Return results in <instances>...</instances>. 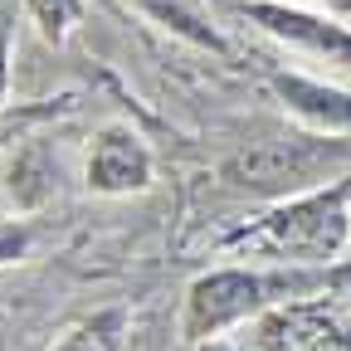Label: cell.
<instances>
[{
	"instance_id": "277c9868",
	"label": "cell",
	"mask_w": 351,
	"mask_h": 351,
	"mask_svg": "<svg viewBox=\"0 0 351 351\" xmlns=\"http://www.w3.org/2000/svg\"><path fill=\"white\" fill-rule=\"evenodd\" d=\"M88 186L103 195H132L152 186V152L132 127L112 122L93 137V152H88Z\"/></svg>"
},
{
	"instance_id": "30bf717a",
	"label": "cell",
	"mask_w": 351,
	"mask_h": 351,
	"mask_svg": "<svg viewBox=\"0 0 351 351\" xmlns=\"http://www.w3.org/2000/svg\"><path fill=\"white\" fill-rule=\"evenodd\" d=\"M10 29H15V5L0 0V103H5V78H10Z\"/></svg>"
},
{
	"instance_id": "9c48e42d",
	"label": "cell",
	"mask_w": 351,
	"mask_h": 351,
	"mask_svg": "<svg viewBox=\"0 0 351 351\" xmlns=\"http://www.w3.org/2000/svg\"><path fill=\"white\" fill-rule=\"evenodd\" d=\"M25 5H29L34 25L44 29V39H54V44L83 20V0H25Z\"/></svg>"
},
{
	"instance_id": "6da1fadb",
	"label": "cell",
	"mask_w": 351,
	"mask_h": 351,
	"mask_svg": "<svg viewBox=\"0 0 351 351\" xmlns=\"http://www.w3.org/2000/svg\"><path fill=\"white\" fill-rule=\"evenodd\" d=\"M341 244H346V186L293 200L225 239V249H258L278 258H332Z\"/></svg>"
},
{
	"instance_id": "7a4b0ae2",
	"label": "cell",
	"mask_w": 351,
	"mask_h": 351,
	"mask_svg": "<svg viewBox=\"0 0 351 351\" xmlns=\"http://www.w3.org/2000/svg\"><path fill=\"white\" fill-rule=\"evenodd\" d=\"M351 147L346 142H322V137H269V142H249L239 147L219 176L234 191H254V195H283L298 191L307 181L327 176L337 161H346Z\"/></svg>"
},
{
	"instance_id": "52a82bcc",
	"label": "cell",
	"mask_w": 351,
	"mask_h": 351,
	"mask_svg": "<svg viewBox=\"0 0 351 351\" xmlns=\"http://www.w3.org/2000/svg\"><path fill=\"white\" fill-rule=\"evenodd\" d=\"M122 332H127V313L122 307H108V313L78 322L54 351H122Z\"/></svg>"
},
{
	"instance_id": "3957f363",
	"label": "cell",
	"mask_w": 351,
	"mask_h": 351,
	"mask_svg": "<svg viewBox=\"0 0 351 351\" xmlns=\"http://www.w3.org/2000/svg\"><path fill=\"white\" fill-rule=\"evenodd\" d=\"M307 278L302 274H254V269H215L205 278L191 283L186 293V337L191 341H210L225 327L244 322L249 313L269 307L274 298H288V293H302Z\"/></svg>"
},
{
	"instance_id": "8fae6325",
	"label": "cell",
	"mask_w": 351,
	"mask_h": 351,
	"mask_svg": "<svg viewBox=\"0 0 351 351\" xmlns=\"http://www.w3.org/2000/svg\"><path fill=\"white\" fill-rule=\"evenodd\" d=\"M25 254V230L20 225H0V263H10Z\"/></svg>"
},
{
	"instance_id": "8992f818",
	"label": "cell",
	"mask_w": 351,
	"mask_h": 351,
	"mask_svg": "<svg viewBox=\"0 0 351 351\" xmlns=\"http://www.w3.org/2000/svg\"><path fill=\"white\" fill-rule=\"evenodd\" d=\"M274 93L313 127H327V132H346L351 127V98L337 93V88H322V83H307L298 73H274Z\"/></svg>"
},
{
	"instance_id": "5b68a950",
	"label": "cell",
	"mask_w": 351,
	"mask_h": 351,
	"mask_svg": "<svg viewBox=\"0 0 351 351\" xmlns=\"http://www.w3.org/2000/svg\"><path fill=\"white\" fill-rule=\"evenodd\" d=\"M244 15L258 20L269 34H278V39L298 44V49H307V54H322L332 64H351V29H341L332 20H317V15H307V10H288V5H269V0H254Z\"/></svg>"
},
{
	"instance_id": "ba28073f",
	"label": "cell",
	"mask_w": 351,
	"mask_h": 351,
	"mask_svg": "<svg viewBox=\"0 0 351 351\" xmlns=\"http://www.w3.org/2000/svg\"><path fill=\"white\" fill-rule=\"evenodd\" d=\"M137 5L147 10V15H156L166 29H176V34H186V39H195L200 49H225V39H219L215 29H205L200 20H191L181 5H166V0H137Z\"/></svg>"
},
{
	"instance_id": "7c38bea8",
	"label": "cell",
	"mask_w": 351,
	"mask_h": 351,
	"mask_svg": "<svg viewBox=\"0 0 351 351\" xmlns=\"http://www.w3.org/2000/svg\"><path fill=\"white\" fill-rule=\"evenodd\" d=\"M200 351H230V346H225V341H210V346H200Z\"/></svg>"
}]
</instances>
